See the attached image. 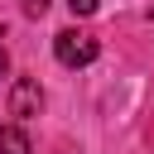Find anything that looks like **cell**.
Returning a JSON list of instances; mask_svg holds the SVG:
<instances>
[{
    "mask_svg": "<svg viewBox=\"0 0 154 154\" xmlns=\"http://www.w3.org/2000/svg\"><path fill=\"white\" fill-rule=\"evenodd\" d=\"M53 53H58V63L63 67H87V63H96V38L91 34H82V29H63V34H53Z\"/></svg>",
    "mask_w": 154,
    "mask_h": 154,
    "instance_id": "6da1fadb",
    "label": "cell"
},
{
    "mask_svg": "<svg viewBox=\"0 0 154 154\" xmlns=\"http://www.w3.org/2000/svg\"><path fill=\"white\" fill-rule=\"evenodd\" d=\"M43 111V87H38V77H14L10 82V116L14 120H29V116H38Z\"/></svg>",
    "mask_w": 154,
    "mask_h": 154,
    "instance_id": "7a4b0ae2",
    "label": "cell"
},
{
    "mask_svg": "<svg viewBox=\"0 0 154 154\" xmlns=\"http://www.w3.org/2000/svg\"><path fill=\"white\" fill-rule=\"evenodd\" d=\"M0 154H34V144L19 125H0Z\"/></svg>",
    "mask_w": 154,
    "mask_h": 154,
    "instance_id": "3957f363",
    "label": "cell"
},
{
    "mask_svg": "<svg viewBox=\"0 0 154 154\" xmlns=\"http://www.w3.org/2000/svg\"><path fill=\"white\" fill-rule=\"evenodd\" d=\"M96 5H101V0H67V10H72L77 19H87V14H96Z\"/></svg>",
    "mask_w": 154,
    "mask_h": 154,
    "instance_id": "277c9868",
    "label": "cell"
},
{
    "mask_svg": "<svg viewBox=\"0 0 154 154\" xmlns=\"http://www.w3.org/2000/svg\"><path fill=\"white\" fill-rule=\"evenodd\" d=\"M19 10H24L29 19H43V14H48V0H19Z\"/></svg>",
    "mask_w": 154,
    "mask_h": 154,
    "instance_id": "5b68a950",
    "label": "cell"
},
{
    "mask_svg": "<svg viewBox=\"0 0 154 154\" xmlns=\"http://www.w3.org/2000/svg\"><path fill=\"white\" fill-rule=\"evenodd\" d=\"M5 72H10V58H5V53H0V77H5Z\"/></svg>",
    "mask_w": 154,
    "mask_h": 154,
    "instance_id": "8992f818",
    "label": "cell"
}]
</instances>
